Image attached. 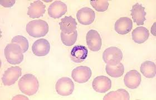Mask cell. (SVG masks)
Instances as JSON below:
<instances>
[{
  "instance_id": "obj_3",
  "label": "cell",
  "mask_w": 156,
  "mask_h": 100,
  "mask_svg": "<svg viewBox=\"0 0 156 100\" xmlns=\"http://www.w3.org/2000/svg\"><path fill=\"white\" fill-rule=\"evenodd\" d=\"M4 53L7 61L12 65L20 64L23 60V50L16 43L8 44L4 50Z\"/></svg>"
},
{
  "instance_id": "obj_14",
  "label": "cell",
  "mask_w": 156,
  "mask_h": 100,
  "mask_svg": "<svg viewBox=\"0 0 156 100\" xmlns=\"http://www.w3.org/2000/svg\"><path fill=\"white\" fill-rule=\"evenodd\" d=\"M132 27L133 22L132 19L127 17H121L118 19L114 25L115 31L120 35H126L130 33Z\"/></svg>"
},
{
  "instance_id": "obj_2",
  "label": "cell",
  "mask_w": 156,
  "mask_h": 100,
  "mask_svg": "<svg viewBox=\"0 0 156 100\" xmlns=\"http://www.w3.org/2000/svg\"><path fill=\"white\" fill-rule=\"evenodd\" d=\"M26 31L30 36L38 38L44 37L49 32L48 23L41 19L31 21L26 25Z\"/></svg>"
},
{
  "instance_id": "obj_20",
  "label": "cell",
  "mask_w": 156,
  "mask_h": 100,
  "mask_svg": "<svg viewBox=\"0 0 156 100\" xmlns=\"http://www.w3.org/2000/svg\"><path fill=\"white\" fill-rule=\"evenodd\" d=\"M140 72L146 78H154L156 74V64L153 62L146 61L140 66Z\"/></svg>"
},
{
  "instance_id": "obj_19",
  "label": "cell",
  "mask_w": 156,
  "mask_h": 100,
  "mask_svg": "<svg viewBox=\"0 0 156 100\" xmlns=\"http://www.w3.org/2000/svg\"><path fill=\"white\" fill-rule=\"evenodd\" d=\"M132 40L138 44L146 42L150 37L148 29L144 27H138L134 29L132 33Z\"/></svg>"
},
{
  "instance_id": "obj_10",
  "label": "cell",
  "mask_w": 156,
  "mask_h": 100,
  "mask_svg": "<svg viewBox=\"0 0 156 100\" xmlns=\"http://www.w3.org/2000/svg\"><path fill=\"white\" fill-rule=\"evenodd\" d=\"M79 22L83 25H89L93 22L95 19V13L89 7H84L79 10L76 13Z\"/></svg>"
},
{
  "instance_id": "obj_12",
  "label": "cell",
  "mask_w": 156,
  "mask_h": 100,
  "mask_svg": "<svg viewBox=\"0 0 156 100\" xmlns=\"http://www.w3.org/2000/svg\"><path fill=\"white\" fill-rule=\"evenodd\" d=\"M141 75L138 71L133 70L127 72L124 78L125 85L130 89H136L141 83Z\"/></svg>"
},
{
  "instance_id": "obj_26",
  "label": "cell",
  "mask_w": 156,
  "mask_h": 100,
  "mask_svg": "<svg viewBox=\"0 0 156 100\" xmlns=\"http://www.w3.org/2000/svg\"><path fill=\"white\" fill-rule=\"evenodd\" d=\"M15 2V0H1L0 2V4L4 7L10 8L13 6Z\"/></svg>"
},
{
  "instance_id": "obj_11",
  "label": "cell",
  "mask_w": 156,
  "mask_h": 100,
  "mask_svg": "<svg viewBox=\"0 0 156 100\" xmlns=\"http://www.w3.org/2000/svg\"><path fill=\"white\" fill-rule=\"evenodd\" d=\"M50 50V43L46 39H41L36 40L32 46L33 53L36 56H45L49 53Z\"/></svg>"
},
{
  "instance_id": "obj_13",
  "label": "cell",
  "mask_w": 156,
  "mask_h": 100,
  "mask_svg": "<svg viewBox=\"0 0 156 100\" xmlns=\"http://www.w3.org/2000/svg\"><path fill=\"white\" fill-rule=\"evenodd\" d=\"M67 11V6L60 1H56L49 6L48 13L53 19H59L65 15Z\"/></svg>"
},
{
  "instance_id": "obj_8",
  "label": "cell",
  "mask_w": 156,
  "mask_h": 100,
  "mask_svg": "<svg viewBox=\"0 0 156 100\" xmlns=\"http://www.w3.org/2000/svg\"><path fill=\"white\" fill-rule=\"evenodd\" d=\"M88 48L93 52L99 51L101 47V35L96 30L91 29L88 31L86 36Z\"/></svg>"
},
{
  "instance_id": "obj_18",
  "label": "cell",
  "mask_w": 156,
  "mask_h": 100,
  "mask_svg": "<svg viewBox=\"0 0 156 100\" xmlns=\"http://www.w3.org/2000/svg\"><path fill=\"white\" fill-rule=\"evenodd\" d=\"M60 29L66 34H72L76 29L77 23L73 17L65 16L59 23Z\"/></svg>"
},
{
  "instance_id": "obj_15",
  "label": "cell",
  "mask_w": 156,
  "mask_h": 100,
  "mask_svg": "<svg viewBox=\"0 0 156 100\" xmlns=\"http://www.w3.org/2000/svg\"><path fill=\"white\" fill-rule=\"evenodd\" d=\"M131 15L134 22L136 23L138 26L144 25L146 21V12L145 8L139 3H136L133 6L131 10Z\"/></svg>"
},
{
  "instance_id": "obj_16",
  "label": "cell",
  "mask_w": 156,
  "mask_h": 100,
  "mask_svg": "<svg viewBox=\"0 0 156 100\" xmlns=\"http://www.w3.org/2000/svg\"><path fill=\"white\" fill-rule=\"evenodd\" d=\"M45 5L41 1H36L30 4L27 15L32 19L39 18L45 12Z\"/></svg>"
},
{
  "instance_id": "obj_21",
  "label": "cell",
  "mask_w": 156,
  "mask_h": 100,
  "mask_svg": "<svg viewBox=\"0 0 156 100\" xmlns=\"http://www.w3.org/2000/svg\"><path fill=\"white\" fill-rule=\"evenodd\" d=\"M129 94L124 89H119L107 94L103 100H129Z\"/></svg>"
},
{
  "instance_id": "obj_5",
  "label": "cell",
  "mask_w": 156,
  "mask_h": 100,
  "mask_svg": "<svg viewBox=\"0 0 156 100\" xmlns=\"http://www.w3.org/2000/svg\"><path fill=\"white\" fill-rule=\"evenodd\" d=\"M55 90L58 95L62 96H68L72 95L74 90V84L70 78H62L57 81Z\"/></svg>"
},
{
  "instance_id": "obj_9",
  "label": "cell",
  "mask_w": 156,
  "mask_h": 100,
  "mask_svg": "<svg viewBox=\"0 0 156 100\" xmlns=\"http://www.w3.org/2000/svg\"><path fill=\"white\" fill-rule=\"evenodd\" d=\"M93 88L99 93H105L109 90L112 87V81L109 78L100 76L95 78L92 83Z\"/></svg>"
},
{
  "instance_id": "obj_6",
  "label": "cell",
  "mask_w": 156,
  "mask_h": 100,
  "mask_svg": "<svg viewBox=\"0 0 156 100\" xmlns=\"http://www.w3.org/2000/svg\"><path fill=\"white\" fill-rule=\"evenodd\" d=\"M22 74V69L19 66L9 68L2 76V80L5 86H11L15 84Z\"/></svg>"
},
{
  "instance_id": "obj_4",
  "label": "cell",
  "mask_w": 156,
  "mask_h": 100,
  "mask_svg": "<svg viewBox=\"0 0 156 100\" xmlns=\"http://www.w3.org/2000/svg\"><path fill=\"white\" fill-rule=\"evenodd\" d=\"M103 59L107 65L115 66L122 60L123 52L117 47H111L103 52Z\"/></svg>"
},
{
  "instance_id": "obj_24",
  "label": "cell",
  "mask_w": 156,
  "mask_h": 100,
  "mask_svg": "<svg viewBox=\"0 0 156 100\" xmlns=\"http://www.w3.org/2000/svg\"><path fill=\"white\" fill-rule=\"evenodd\" d=\"M11 43L19 45L23 50V53L26 52L29 47V43L27 40L23 36L18 35L14 37L11 40Z\"/></svg>"
},
{
  "instance_id": "obj_1",
  "label": "cell",
  "mask_w": 156,
  "mask_h": 100,
  "mask_svg": "<svg viewBox=\"0 0 156 100\" xmlns=\"http://www.w3.org/2000/svg\"><path fill=\"white\" fill-rule=\"evenodd\" d=\"M18 86L23 94L27 96H33L39 90V81L34 74H26L20 78Z\"/></svg>"
},
{
  "instance_id": "obj_25",
  "label": "cell",
  "mask_w": 156,
  "mask_h": 100,
  "mask_svg": "<svg viewBox=\"0 0 156 100\" xmlns=\"http://www.w3.org/2000/svg\"><path fill=\"white\" fill-rule=\"evenodd\" d=\"M90 4L95 10L98 12H104L109 6L108 0H91Z\"/></svg>"
},
{
  "instance_id": "obj_22",
  "label": "cell",
  "mask_w": 156,
  "mask_h": 100,
  "mask_svg": "<svg viewBox=\"0 0 156 100\" xmlns=\"http://www.w3.org/2000/svg\"><path fill=\"white\" fill-rule=\"evenodd\" d=\"M105 71L107 74L112 78H120L124 72V67L120 62L115 66L107 65L105 67Z\"/></svg>"
},
{
  "instance_id": "obj_23",
  "label": "cell",
  "mask_w": 156,
  "mask_h": 100,
  "mask_svg": "<svg viewBox=\"0 0 156 100\" xmlns=\"http://www.w3.org/2000/svg\"><path fill=\"white\" fill-rule=\"evenodd\" d=\"M61 39L62 43L66 46H72L75 44L78 37V31L76 30L72 34L61 33Z\"/></svg>"
},
{
  "instance_id": "obj_27",
  "label": "cell",
  "mask_w": 156,
  "mask_h": 100,
  "mask_svg": "<svg viewBox=\"0 0 156 100\" xmlns=\"http://www.w3.org/2000/svg\"><path fill=\"white\" fill-rule=\"evenodd\" d=\"M12 100H29V99L26 96H21V95H18L17 96L13 97Z\"/></svg>"
},
{
  "instance_id": "obj_7",
  "label": "cell",
  "mask_w": 156,
  "mask_h": 100,
  "mask_svg": "<svg viewBox=\"0 0 156 100\" xmlns=\"http://www.w3.org/2000/svg\"><path fill=\"white\" fill-rule=\"evenodd\" d=\"M92 74L91 69L87 66H79L72 71V77L79 84H84L89 81Z\"/></svg>"
},
{
  "instance_id": "obj_17",
  "label": "cell",
  "mask_w": 156,
  "mask_h": 100,
  "mask_svg": "<svg viewBox=\"0 0 156 100\" xmlns=\"http://www.w3.org/2000/svg\"><path fill=\"white\" fill-rule=\"evenodd\" d=\"M88 51L84 46H75L70 52V58L75 63H81L88 56Z\"/></svg>"
}]
</instances>
